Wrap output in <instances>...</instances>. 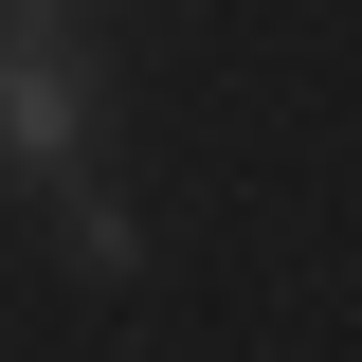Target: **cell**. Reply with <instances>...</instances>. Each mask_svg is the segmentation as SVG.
<instances>
[{"mask_svg": "<svg viewBox=\"0 0 362 362\" xmlns=\"http://www.w3.org/2000/svg\"><path fill=\"white\" fill-rule=\"evenodd\" d=\"M0 163L37 199L90 181V0H0Z\"/></svg>", "mask_w": 362, "mask_h": 362, "instance_id": "obj_1", "label": "cell"}]
</instances>
